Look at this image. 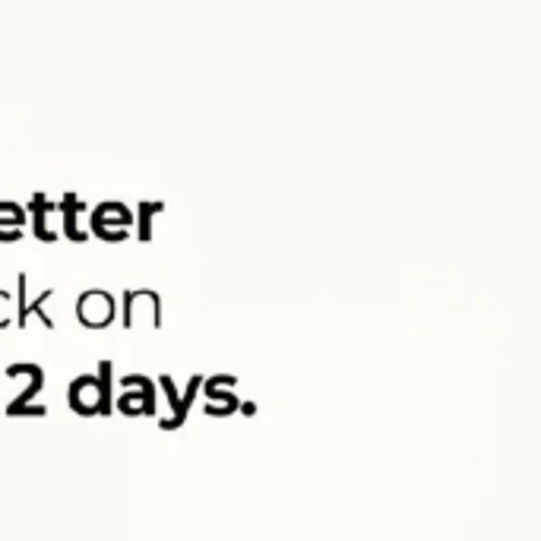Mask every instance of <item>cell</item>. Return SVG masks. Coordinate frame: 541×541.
<instances>
[{"mask_svg":"<svg viewBox=\"0 0 541 541\" xmlns=\"http://www.w3.org/2000/svg\"><path fill=\"white\" fill-rule=\"evenodd\" d=\"M7 377L16 380V377H23L26 386H23V393H19L10 405H7V415L10 418H45L48 409L45 405H35V396L42 393V386H45V371L38 364L32 361H16L7 367Z\"/></svg>","mask_w":541,"mask_h":541,"instance_id":"6da1fadb","label":"cell"},{"mask_svg":"<svg viewBox=\"0 0 541 541\" xmlns=\"http://www.w3.org/2000/svg\"><path fill=\"white\" fill-rule=\"evenodd\" d=\"M118 399H114V412L127 418L137 415H156V383L143 374H124L118 380Z\"/></svg>","mask_w":541,"mask_h":541,"instance_id":"7a4b0ae2","label":"cell"},{"mask_svg":"<svg viewBox=\"0 0 541 541\" xmlns=\"http://www.w3.org/2000/svg\"><path fill=\"white\" fill-rule=\"evenodd\" d=\"M118 317V301L111 292L102 288H89L80 298H76V320H80L86 330H105Z\"/></svg>","mask_w":541,"mask_h":541,"instance_id":"3957f363","label":"cell"},{"mask_svg":"<svg viewBox=\"0 0 541 541\" xmlns=\"http://www.w3.org/2000/svg\"><path fill=\"white\" fill-rule=\"evenodd\" d=\"M26 285H29V276H26V273H19V276H16V326H19V330H26V326H29V317H38V320H42L45 330H54V320H51L48 311H45V304L54 298V288H45V292L38 295L35 301H29Z\"/></svg>","mask_w":541,"mask_h":541,"instance_id":"277c9868","label":"cell"},{"mask_svg":"<svg viewBox=\"0 0 541 541\" xmlns=\"http://www.w3.org/2000/svg\"><path fill=\"white\" fill-rule=\"evenodd\" d=\"M67 402H70V409H73L76 415H83V418L102 415V386H99V374L76 377V380L70 383V390H67Z\"/></svg>","mask_w":541,"mask_h":541,"instance_id":"5b68a950","label":"cell"},{"mask_svg":"<svg viewBox=\"0 0 541 541\" xmlns=\"http://www.w3.org/2000/svg\"><path fill=\"white\" fill-rule=\"evenodd\" d=\"M152 314V326H162V304L159 295L149 292V288H127L124 292V330H133V320L143 311Z\"/></svg>","mask_w":541,"mask_h":541,"instance_id":"8992f818","label":"cell"},{"mask_svg":"<svg viewBox=\"0 0 541 541\" xmlns=\"http://www.w3.org/2000/svg\"><path fill=\"white\" fill-rule=\"evenodd\" d=\"M26 212L32 216L35 238L45 241V244H54L57 241V228L51 225V219H54V212H57V203H51L45 193H32V200L26 203Z\"/></svg>","mask_w":541,"mask_h":541,"instance_id":"52a82bcc","label":"cell"},{"mask_svg":"<svg viewBox=\"0 0 541 541\" xmlns=\"http://www.w3.org/2000/svg\"><path fill=\"white\" fill-rule=\"evenodd\" d=\"M57 209H61V231H64V238L83 244L89 238V231L80 228V212H86L89 206L80 197H76V193H64L61 203H57Z\"/></svg>","mask_w":541,"mask_h":541,"instance_id":"ba28073f","label":"cell"},{"mask_svg":"<svg viewBox=\"0 0 541 541\" xmlns=\"http://www.w3.org/2000/svg\"><path fill=\"white\" fill-rule=\"evenodd\" d=\"M159 383H162V390L168 393V402H171V418H168V421H162V431L181 428V421H184V415H187V409H190V399H193V393H197L200 380L193 377L187 396H178V390H175V383H171V377H162Z\"/></svg>","mask_w":541,"mask_h":541,"instance_id":"9c48e42d","label":"cell"},{"mask_svg":"<svg viewBox=\"0 0 541 541\" xmlns=\"http://www.w3.org/2000/svg\"><path fill=\"white\" fill-rule=\"evenodd\" d=\"M95 222H124V225H137V212H133L127 203L118 200H105L89 212V225Z\"/></svg>","mask_w":541,"mask_h":541,"instance_id":"30bf717a","label":"cell"},{"mask_svg":"<svg viewBox=\"0 0 541 541\" xmlns=\"http://www.w3.org/2000/svg\"><path fill=\"white\" fill-rule=\"evenodd\" d=\"M99 386H102V415L99 418H108L114 412V364L108 358L99 361Z\"/></svg>","mask_w":541,"mask_h":541,"instance_id":"8fae6325","label":"cell"},{"mask_svg":"<svg viewBox=\"0 0 541 541\" xmlns=\"http://www.w3.org/2000/svg\"><path fill=\"white\" fill-rule=\"evenodd\" d=\"M133 225H124V222H95L89 225V231L95 238H102V241H111V244H118V241H127L133 231Z\"/></svg>","mask_w":541,"mask_h":541,"instance_id":"7c38bea8","label":"cell"},{"mask_svg":"<svg viewBox=\"0 0 541 541\" xmlns=\"http://www.w3.org/2000/svg\"><path fill=\"white\" fill-rule=\"evenodd\" d=\"M165 209V203H140V209H137V238L140 241H149L152 238V216H156V212H162Z\"/></svg>","mask_w":541,"mask_h":541,"instance_id":"4fadbf2b","label":"cell"},{"mask_svg":"<svg viewBox=\"0 0 541 541\" xmlns=\"http://www.w3.org/2000/svg\"><path fill=\"white\" fill-rule=\"evenodd\" d=\"M26 209L13 203V200H0V222H10V225H26Z\"/></svg>","mask_w":541,"mask_h":541,"instance_id":"5bb4252c","label":"cell"},{"mask_svg":"<svg viewBox=\"0 0 541 541\" xmlns=\"http://www.w3.org/2000/svg\"><path fill=\"white\" fill-rule=\"evenodd\" d=\"M23 231H26V225H10V222H0V241H4V244H13V241H19V238H23Z\"/></svg>","mask_w":541,"mask_h":541,"instance_id":"9a60e30c","label":"cell"},{"mask_svg":"<svg viewBox=\"0 0 541 541\" xmlns=\"http://www.w3.org/2000/svg\"><path fill=\"white\" fill-rule=\"evenodd\" d=\"M10 295L7 292H0V330H7V326L13 323V314H10Z\"/></svg>","mask_w":541,"mask_h":541,"instance_id":"2e32d148","label":"cell"}]
</instances>
